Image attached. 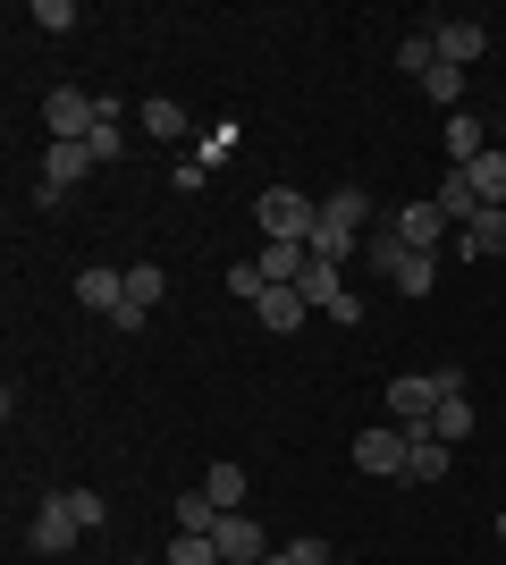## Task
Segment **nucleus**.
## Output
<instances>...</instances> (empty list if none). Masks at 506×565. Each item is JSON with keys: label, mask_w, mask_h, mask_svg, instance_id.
Masks as SVG:
<instances>
[{"label": "nucleus", "mask_w": 506, "mask_h": 565, "mask_svg": "<svg viewBox=\"0 0 506 565\" xmlns=\"http://www.w3.org/2000/svg\"><path fill=\"white\" fill-rule=\"evenodd\" d=\"M254 220H262V236H270V245H313L321 203H313L304 186H262V194H254Z\"/></svg>", "instance_id": "1"}, {"label": "nucleus", "mask_w": 506, "mask_h": 565, "mask_svg": "<svg viewBox=\"0 0 506 565\" xmlns=\"http://www.w3.org/2000/svg\"><path fill=\"white\" fill-rule=\"evenodd\" d=\"M43 127H51V143H94L101 94H85V85H60V94H43Z\"/></svg>", "instance_id": "2"}, {"label": "nucleus", "mask_w": 506, "mask_h": 565, "mask_svg": "<svg viewBox=\"0 0 506 565\" xmlns=\"http://www.w3.org/2000/svg\"><path fill=\"white\" fill-rule=\"evenodd\" d=\"M76 541H85V523H76V498H68V490H51L43 507H34V523H25V548H34V557H68Z\"/></svg>", "instance_id": "3"}, {"label": "nucleus", "mask_w": 506, "mask_h": 565, "mask_svg": "<svg viewBox=\"0 0 506 565\" xmlns=\"http://www.w3.org/2000/svg\"><path fill=\"white\" fill-rule=\"evenodd\" d=\"M439 405H448V380H439V372H397V380H388V423L431 430Z\"/></svg>", "instance_id": "4"}, {"label": "nucleus", "mask_w": 506, "mask_h": 565, "mask_svg": "<svg viewBox=\"0 0 506 565\" xmlns=\"http://www.w3.org/2000/svg\"><path fill=\"white\" fill-rule=\"evenodd\" d=\"M406 456H413V430L406 423L355 430V472H372V481H406Z\"/></svg>", "instance_id": "5"}, {"label": "nucleus", "mask_w": 506, "mask_h": 565, "mask_svg": "<svg viewBox=\"0 0 506 565\" xmlns=\"http://www.w3.org/2000/svg\"><path fill=\"white\" fill-rule=\"evenodd\" d=\"M388 228L406 236L413 254H439V236H456V228H448V212H439L431 194H413V203H397V212H388Z\"/></svg>", "instance_id": "6"}, {"label": "nucleus", "mask_w": 506, "mask_h": 565, "mask_svg": "<svg viewBox=\"0 0 506 565\" xmlns=\"http://www.w3.org/2000/svg\"><path fill=\"white\" fill-rule=\"evenodd\" d=\"M212 541H219V565H262V557H270L262 523L245 515V507H237V515H219V532H212Z\"/></svg>", "instance_id": "7"}, {"label": "nucleus", "mask_w": 506, "mask_h": 565, "mask_svg": "<svg viewBox=\"0 0 506 565\" xmlns=\"http://www.w3.org/2000/svg\"><path fill=\"white\" fill-rule=\"evenodd\" d=\"M76 305L110 321V312L127 305V270H110V262H85V270H76Z\"/></svg>", "instance_id": "8"}, {"label": "nucleus", "mask_w": 506, "mask_h": 565, "mask_svg": "<svg viewBox=\"0 0 506 565\" xmlns=\"http://www.w3.org/2000/svg\"><path fill=\"white\" fill-rule=\"evenodd\" d=\"M431 43H439V60H448V68H473V60L489 51V25H473V18H439V25H431Z\"/></svg>", "instance_id": "9"}, {"label": "nucleus", "mask_w": 506, "mask_h": 565, "mask_svg": "<svg viewBox=\"0 0 506 565\" xmlns=\"http://www.w3.org/2000/svg\"><path fill=\"white\" fill-rule=\"evenodd\" d=\"M136 127H144L152 143H186V136H194L186 102H169V94H144V110H136Z\"/></svg>", "instance_id": "10"}, {"label": "nucleus", "mask_w": 506, "mask_h": 565, "mask_svg": "<svg viewBox=\"0 0 506 565\" xmlns=\"http://www.w3.org/2000/svg\"><path fill=\"white\" fill-rule=\"evenodd\" d=\"M304 312H313V305H304L295 287H262V305H254V321H262L270 338H295V330H304Z\"/></svg>", "instance_id": "11"}, {"label": "nucleus", "mask_w": 506, "mask_h": 565, "mask_svg": "<svg viewBox=\"0 0 506 565\" xmlns=\"http://www.w3.org/2000/svg\"><path fill=\"white\" fill-rule=\"evenodd\" d=\"M254 270H262V287H295L304 270H313V245H270V236H262Z\"/></svg>", "instance_id": "12"}, {"label": "nucleus", "mask_w": 506, "mask_h": 565, "mask_svg": "<svg viewBox=\"0 0 506 565\" xmlns=\"http://www.w3.org/2000/svg\"><path fill=\"white\" fill-rule=\"evenodd\" d=\"M439 212H448V228H473V220L489 212L482 194H473V178H464V169H448V178H439V194H431Z\"/></svg>", "instance_id": "13"}, {"label": "nucleus", "mask_w": 506, "mask_h": 565, "mask_svg": "<svg viewBox=\"0 0 506 565\" xmlns=\"http://www.w3.org/2000/svg\"><path fill=\"white\" fill-rule=\"evenodd\" d=\"M448 465H456V448H448V439H431V430H413V456H406V481H413V490L448 481Z\"/></svg>", "instance_id": "14"}, {"label": "nucleus", "mask_w": 506, "mask_h": 565, "mask_svg": "<svg viewBox=\"0 0 506 565\" xmlns=\"http://www.w3.org/2000/svg\"><path fill=\"white\" fill-rule=\"evenodd\" d=\"M456 254L464 262H489V254H506V203H489L473 228H456Z\"/></svg>", "instance_id": "15"}, {"label": "nucleus", "mask_w": 506, "mask_h": 565, "mask_svg": "<svg viewBox=\"0 0 506 565\" xmlns=\"http://www.w3.org/2000/svg\"><path fill=\"white\" fill-rule=\"evenodd\" d=\"M321 228H337V236L372 228V194H363V186H337V194H321Z\"/></svg>", "instance_id": "16"}, {"label": "nucleus", "mask_w": 506, "mask_h": 565, "mask_svg": "<svg viewBox=\"0 0 506 565\" xmlns=\"http://www.w3.org/2000/svg\"><path fill=\"white\" fill-rule=\"evenodd\" d=\"M94 152H85V143H51V152H43V186H60V194H68L76 186V178H94Z\"/></svg>", "instance_id": "17"}, {"label": "nucleus", "mask_w": 506, "mask_h": 565, "mask_svg": "<svg viewBox=\"0 0 506 565\" xmlns=\"http://www.w3.org/2000/svg\"><path fill=\"white\" fill-rule=\"evenodd\" d=\"M482 152H489V127L473 110H456V118H448V169H473Z\"/></svg>", "instance_id": "18"}, {"label": "nucleus", "mask_w": 506, "mask_h": 565, "mask_svg": "<svg viewBox=\"0 0 506 565\" xmlns=\"http://www.w3.org/2000/svg\"><path fill=\"white\" fill-rule=\"evenodd\" d=\"M169 515H177V532H203V541H212V532H219V498L212 490H177V498H169Z\"/></svg>", "instance_id": "19"}, {"label": "nucleus", "mask_w": 506, "mask_h": 565, "mask_svg": "<svg viewBox=\"0 0 506 565\" xmlns=\"http://www.w3.org/2000/svg\"><path fill=\"white\" fill-rule=\"evenodd\" d=\"M406 254H413V245H406L397 228H372V236H363V262H372L380 279H397V270H406Z\"/></svg>", "instance_id": "20"}, {"label": "nucleus", "mask_w": 506, "mask_h": 565, "mask_svg": "<svg viewBox=\"0 0 506 565\" xmlns=\"http://www.w3.org/2000/svg\"><path fill=\"white\" fill-rule=\"evenodd\" d=\"M464 178H473V194H482V203H506V143H489V152L464 169Z\"/></svg>", "instance_id": "21"}, {"label": "nucleus", "mask_w": 506, "mask_h": 565, "mask_svg": "<svg viewBox=\"0 0 506 565\" xmlns=\"http://www.w3.org/2000/svg\"><path fill=\"white\" fill-rule=\"evenodd\" d=\"M295 296H304V305H321V312H330L337 296H346V270H330V262H313V270L295 279Z\"/></svg>", "instance_id": "22"}, {"label": "nucleus", "mask_w": 506, "mask_h": 565, "mask_svg": "<svg viewBox=\"0 0 506 565\" xmlns=\"http://www.w3.org/2000/svg\"><path fill=\"white\" fill-rule=\"evenodd\" d=\"M203 490L219 498V515H237V507H245V465H228V456H219V465L203 472Z\"/></svg>", "instance_id": "23"}, {"label": "nucleus", "mask_w": 506, "mask_h": 565, "mask_svg": "<svg viewBox=\"0 0 506 565\" xmlns=\"http://www.w3.org/2000/svg\"><path fill=\"white\" fill-rule=\"evenodd\" d=\"M431 439H448V448H464V439H473V397H448L431 414Z\"/></svg>", "instance_id": "24"}, {"label": "nucleus", "mask_w": 506, "mask_h": 565, "mask_svg": "<svg viewBox=\"0 0 506 565\" xmlns=\"http://www.w3.org/2000/svg\"><path fill=\"white\" fill-rule=\"evenodd\" d=\"M228 152H237V118H219V127H203V136H194V169H219Z\"/></svg>", "instance_id": "25"}, {"label": "nucleus", "mask_w": 506, "mask_h": 565, "mask_svg": "<svg viewBox=\"0 0 506 565\" xmlns=\"http://www.w3.org/2000/svg\"><path fill=\"white\" fill-rule=\"evenodd\" d=\"M161 296H169L161 262H127V305H161Z\"/></svg>", "instance_id": "26"}, {"label": "nucleus", "mask_w": 506, "mask_h": 565, "mask_svg": "<svg viewBox=\"0 0 506 565\" xmlns=\"http://www.w3.org/2000/svg\"><path fill=\"white\" fill-rule=\"evenodd\" d=\"M422 94H431V102H439V110L456 118V110H464V68H448V60H439V68H431V76H422Z\"/></svg>", "instance_id": "27"}, {"label": "nucleus", "mask_w": 506, "mask_h": 565, "mask_svg": "<svg viewBox=\"0 0 506 565\" xmlns=\"http://www.w3.org/2000/svg\"><path fill=\"white\" fill-rule=\"evenodd\" d=\"M397 68H406V76H431V68H439V43H431V25L397 43Z\"/></svg>", "instance_id": "28"}, {"label": "nucleus", "mask_w": 506, "mask_h": 565, "mask_svg": "<svg viewBox=\"0 0 506 565\" xmlns=\"http://www.w3.org/2000/svg\"><path fill=\"white\" fill-rule=\"evenodd\" d=\"M161 565H219V541H203V532H177Z\"/></svg>", "instance_id": "29"}, {"label": "nucleus", "mask_w": 506, "mask_h": 565, "mask_svg": "<svg viewBox=\"0 0 506 565\" xmlns=\"http://www.w3.org/2000/svg\"><path fill=\"white\" fill-rule=\"evenodd\" d=\"M439 287V262L431 254H406V270H397V296H431Z\"/></svg>", "instance_id": "30"}, {"label": "nucleus", "mask_w": 506, "mask_h": 565, "mask_svg": "<svg viewBox=\"0 0 506 565\" xmlns=\"http://www.w3.org/2000/svg\"><path fill=\"white\" fill-rule=\"evenodd\" d=\"M25 18L43 25V34H68V25H76V0H34V9H25Z\"/></svg>", "instance_id": "31"}, {"label": "nucleus", "mask_w": 506, "mask_h": 565, "mask_svg": "<svg viewBox=\"0 0 506 565\" xmlns=\"http://www.w3.org/2000/svg\"><path fill=\"white\" fill-rule=\"evenodd\" d=\"M85 152H94V161H119V152H127V118H101V127H94V143H85Z\"/></svg>", "instance_id": "32"}, {"label": "nucleus", "mask_w": 506, "mask_h": 565, "mask_svg": "<svg viewBox=\"0 0 506 565\" xmlns=\"http://www.w3.org/2000/svg\"><path fill=\"white\" fill-rule=\"evenodd\" d=\"M228 296H245V305H262V270H254V262H237V270H228Z\"/></svg>", "instance_id": "33"}, {"label": "nucleus", "mask_w": 506, "mask_h": 565, "mask_svg": "<svg viewBox=\"0 0 506 565\" xmlns=\"http://www.w3.org/2000/svg\"><path fill=\"white\" fill-rule=\"evenodd\" d=\"M288 565H330V541H321V532H304V541H288Z\"/></svg>", "instance_id": "34"}, {"label": "nucleus", "mask_w": 506, "mask_h": 565, "mask_svg": "<svg viewBox=\"0 0 506 565\" xmlns=\"http://www.w3.org/2000/svg\"><path fill=\"white\" fill-rule=\"evenodd\" d=\"M330 321H337V330H363V296H355V287H346V296L330 305Z\"/></svg>", "instance_id": "35"}, {"label": "nucleus", "mask_w": 506, "mask_h": 565, "mask_svg": "<svg viewBox=\"0 0 506 565\" xmlns=\"http://www.w3.org/2000/svg\"><path fill=\"white\" fill-rule=\"evenodd\" d=\"M68 498H76V523H85V532H101V515H110V507H101L94 490H68Z\"/></svg>", "instance_id": "36"}, {"label": "nucleus", "mask_w": 506, "mask_h": 565, "mask_svg": "<svg viewBox=\"0 0 506 565\" xmlns=\"http://www.w3.org/2000/svg\"><path fill=\"white\" fill-rule=\"evenodd\" d=\"M144 321H152V305H119V312H110V330H119V338H136Z\"/></svg>", "instance_id": "37"}, {"label": "nucleus", "mask_w": 506, "mask_h": 565, "mask_svg": "<svg viewBox=\"0 0 506 565\" xmlns=\"http://www.w3.org/2000/svg\"><path fill=\"white\" fill-rule=\"evenodd\" d=\"M262 565H288V548H270V557H262Z\"/></svg>", "instance_id": "38"}, {"label": "nucleus", "mask_w": 506, "mask_h": 565, "mask_svg": "<svg viewBox=\"0 0 506 565\" xmlns=\"http://www.w3.org/2000/svg\"><path fill=\"white\" fill-rule=\"evenodd\" d=\"M498 541H506V507H498Z\"/></svg>", "instance_id": "39"}, {"label": "nucleus", "mask_w": 506, "mask_h": 565, "mask_svg": "<svg viewBox=\"0 0 506 565\" xmlns=\"http://www.w3.org/2000/svg\"><path fill=\"white\" fill-rule=\"evenodd\" d=\"M127 565H152V557H127Z\"/></svg>", "instance_id": "40"}]
</instances>
